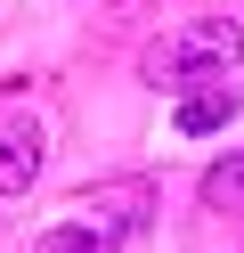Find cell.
<instances>
[{"label":"cell","mask_w":244,"mask_h":253,"mask_svg":"<svg viewBox=\"0 0 244 253\" xmlns=\"http://www.w3.org/2000/svg\"><path fill=\"white\" fill-rule=\"evenodd\" d=\"M236 106H244V90H228V82H195V98H179V131L187 139H204V131H220V123H236Z\"/></svg>","instance_id":"3"},{"label":"cell","mask_w":244,"mask_h":253,"mask_svg":"<svg viewBox=\"0 0 244 253\" xmlns=\"http://www.w3.org/2000/svg\"><path fill=\"white\" fill-rule=\"evenodd\" d=\"M236 57H244V25H236V17H187V25H171L163 41H146L139 74L163 82V90H179V82H211V74H228Z\"/></svg>","instance_id":"1"},{"label":"cell","mask_w":244,"mask_h":253,"mask_svg":"<svg viewBox=\"0 0 244 253\" xmlns=\"http://www.w3.org/2000/svg\"><path fill=\"white\" fill-rule=\"evenodd\" d=\"M33 253H114V229H98V220H65V229H49Z\"/></svg>","instance_id":"5"},{"label":"cell","mask_w":244,"mask_h":253,"mask_svg":"<svg viewBox=\"0 0 244 253\" xmlns=\"http://www.w3.org/2000/svg\"><path fill=\"white\" fill-rule=\"evenodd\" d=\"M41 123H33L25 98H0V196H25L33 180H41Z\"/></svg>","instance_id":"2"},{"label":"cell","mask_w":244,"mask_h":253,"mask_svg":"<svg viewBox=\"0 0 244 253\" xmlns=\"http://www.w3.org/2000/svg\"><path fill=\"white\" fill-rule=\"evenodd\" d=\"M204 204L244 220V155H228V164H211V171H204Z\"/></svg>","instance_id":"4"}]
</instances>
